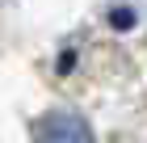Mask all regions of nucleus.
Instances as JSON below:
<instances>
[{"instance_id":"1","label":"nucleus","mask_w":147,"mask_h":143,"mask_svg":"<svg viewBox=\"0 0 147 143\" xmlns=\"http://www.w3.org/2000/svg\"><path fill=\"white\" fill-rule=\"evenodd\" d=\"M38 143H97L88 131V122L80 118V114H46L38 122Z\"/></svg>"}]
</instances>
